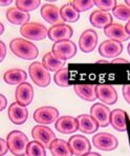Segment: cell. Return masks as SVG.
Returning a JSON list of instances; mask_svg holds the SVG:
<instances>
[{
  "label": "cell",
  "instance_id": "cell-1",
  "mask_svg": "<svg viewBox=\"0 0 130 156\" xmlns=\"http://www.w3.org/2000/svg\"><path fill=\"white\" fill-rule=\"evenodd\" d=\"M10 49L14 55L24 60H34L39 55L38 48L24 38H14L10 42Z\"/></svg>",
  "mask_w": 130,
  "mask_h": 156
},
{
  "label": "cell",
  "instance_id": "cell-2",
  "mask_svg": "<svg viewBox=\"0 0 130 156\" xmlns=\"http://www.w3.org/2000/svg\"><path fill=\"white\" fill-rule=\"evenodd\" d=\"M8 144L10 151L12 152L13 155L15 156H24L26 155L27 146H28L29 141L28 138L24 133L21 131L14 130L8 135Z\"/></svg>",
  "mask_w": 130,
  "mask_h": 156
},
{
  "label": "cell",
  "instance_id": "cell-3",
  "mask_svg": "<svg viewBox=\"0 0 130 156\" xmlns=\"http://www.w3.org/2000/svg\"><path fill=\"white\" fill-rule=\"evenodd\" d=\"M28 73L34 83L41 88H46L52 81L51 73L46 70L42 62L35 61L28 68Z\"/></svg>",
  "mask_w": 130,
  "mask_h": 156
},
{
  "label": "cell",
  "instance_id": "cell-4",
  "mask_svg": "<svg viewBox=\"0 0 130 156\" xmlns=\"http://www.w3.org/2000/svg\"><path fill=\"white\" fill-rule=\"evenodd\" d=\"M20 34L24 38L31 39L34 41H40L46 38L47 34H48V30L43 24L38 23V22H28V23L21 27Z\"/></svg>",
  "mask_w": 130,
  "mask_h": 156
},
{
  "label": "cell",
  "instance_id": "cell-5",
  "mask_svg": "<svg viewBox=\"0 0 130 156\" xmlns=\"http://www.w3.org/2000/svg\"><path fill=\"white\" fill-rule=\"evenodd\" d=\"M52 52L58 59L66 61L77 54V47L72 40H63L55 42Z\"/></svg>",
  "mask_w": 130,
  "mask_h": 156
},
{
  "label": "cell",
  "instance_id": "cell-6",
  "mask_svg": "<svg viewBox=\"0 0 130 156\" xmlns=\"http://www.w3.org/2000/svg\"><path fill=\"white\" fill-rule=\"evenodd\" d=\"M59 111L58 109L49 105L38 108L34 112V120L38 122L39 125L47 126L52 122H56L59 119Z\"/></svg>",
  "mask_w": 130,
  "mask_h": 156
},
{
  "label": "cell",
  "instance_id": "cell-7",
  "mask_svg": "<svg viewBox=\"0 0 130 156\" xmlns=\"http://www.w3.org/2000/svg\"><path fill=\"white\" fill-rule=\"evenodd\" d=\"M92 144L102 151H113L118 148V140L115 135L106 132L97 133L92 137Z\"/></svg>",
  "mask_w": 130,
  "mask_h": 156
},
{
  "label": "cell",
  "instance_id": "cell-8",
  "mask_svg": "<svg viewBox=\"0 0 130 156\" xmlns=\"http://www.w3.org/2000/svg\"><path fill=\"white\" fill-rule=\"evenodd\" d=\"M32 136L36 141L40 143L44 148H48L51 147L52 141L56 138V134L52 132L51 128L46 127V126L38 125L35 126L32 130Z\"/></svg>",
  "mask_w": 130,
  "mask_h": 156
},
{
  "label": "cell",
  "instance_id": "cell-9",
  "mask_svg": "<svg viewBox=\"0 0 130 156\" xmlns=\"http://www.w3.org/2000/svg\"><path fill=\"white\" fill-rule=\"evenodd\" d=\"M110 114L111 111L109 108L103 104H95L90 108V115L95 119L101 128H106L110 125Z\"/></svg>",
  "mask_w": 130,
  "mask_h": 156
},
{
  "label": "cell",
  "instance_id": "cell-10",
  "mask_svg": "<svg viewBox=\"0 0 130 156\" xmlns=\"http://www.w3.org/2000/svg\"><path fill=\"white\" fill-rule=\"evenodd\" d=\"M69 147L72 149L74 155L76 156H83L90 152L91 144L87 138L83 135H74L68 140Z\"/></svg>",
  "mask_w": 130,
  "mask_h": 156
},
{
  "label": "cell",
  "instance_id": "cell-11",
  "mask_svg": "<svg viewBox=\"0 0 130 156\" xmlns=\"http://www.w3.org/2000/svg\"><path fill=\"white\" fill-rule=\"evenodd\" d=\"M72 27H69L66 23H59L56 26H52L51 29L48 30V38L51 40L58 42V41H63V40H69L72 37Z\"/></svg>",
  "mask_w": 130,
  "mask_h": 156
},
{
  "label": "cell",
  "instance_id": "cell-12",
  "mask_svg": "<svg viewBox=\"0 0 130 156\" xmlns=\"http://www.w3.org/2000/svg\"><path fill=\"white\" fill-rule=\"evenodd\" d=\"M97 98L105 105H112L118 101V93L110 84H98L95 87Z\"/></svg>",
  "mask_w": 130,
  "mask_h": 156
},
{
  "label": "cell",
  "instance_id": "cell-13",
  "mask_svg": "<svg viewBox=\"0 0 130 156\" xmlns=\"http://www.w3.org/2000/svg\"><path fill=\"white\" fill-rule=\"evenodd\" d=\"M16 102H18L22 107H27L31 105V102L34 99V89L31 83L23 82L19 84L15 92Z\"/></svg>",
  "mask_w": 130,
  "mask_h": 156
},
{
  "label": "cell",
  "instance_id": "cell-14",
  "mask_svg": "<svg viewBox=\"0 0 130 156\" xmlns=\"http://www.w3.org/2000/svg\"><path fill=\"white\" fill-rule=\"evenodd\" d=\"M98 44V34L93 30H86L81 34L79 39V47L83 53H90Z\"/></svg>",
  "mask_w": 130,
  "mask_h": 156
},
{
  "label": "cell",
  "instance_id": "cell-15",
  "mask_svg": "<svg viewBox=\"0 0 130 156\" xmlns=\"http://www.w3.org/2000/svg\"><path fill=\"white\" fill-rule=\"evenodd\" d=\"M55 128L62 134H72L79 130L78 119L72 116L59 117L58 120L55 122Z\"/></svg>",
  "mask_w": 130,
  "mask_h": 156
},
{
  "label": "cell",
  "instance_id": "cell-16",
  "mask_svg": "<svg viewBox=\"0 0 130 156\" xmlns=\"http://www.w3.org/2000/svg\"><path fill=\"white\" fill-rule=\"evenodd\" d=\"M123 51V45L121 42L115 40H105L100 44L99 53L101 56L106 57V58H115Z\"/></svg>",
  "mask_w": 130,
  "mask_h": 156
},
{
  "label": "cell",
  "instance_id": "cell-17",
  "mask_svg": "<svg viewBox=\"0 0 130 156\" xmlns=\"http://www.w3.org/2000/svg\"><path fill=\"white\" fill-rule=\"evenodd\" d=\"M8 119L14 125H23L28 118L26 107H22L18 102H14L8 107Z\"/></svg>",
  "mask_w": 130,
  "mask_h": 156
},
{
  "label": "cell",
  "instance_id": "cell-18",
  "mask_svg": "<svg viewBox=\"0 0 130 156\" xmlns=\"http://www.w3.org/2000/svg\"><path fill=\"white\" fill-rule=\"evenodd\" d=\"M89 22L92 27L98 29H105L112 23V16L108 12L103 11H93L89 16Z\"/></svg>",
  "mask_w": 130,
  "mask_h": 156
},
{
  "label": "cell",
  "instance_id": "cell-19",
  "mask_svg": "<svg viewBox=\"0 0 130 156\" xmlns=\"http://www.w3.org/2000/svg\"><path fill=\"white\" fill-rule=\"evenodd\" d=\"M41 16L46 22L56 26L59 24V21L61 20V15H60V10L57 5L52 3H45L41 6Z\"/></svg>",
  "mask_w": 130,
  "mask_h": 156
},
{
  "label": "cell",
  "instance_id": "cell-20",
  "mask_svg": "<svg viewBox=\"0 0 130 156\" xmlns=\"http://www.w3.org/2000/svg\"><path fill=\"white\" fill-rule=\"evenodd\" d=\"M104 34L111 40H115L118 42L128 40L130 35L126 32L125 27L118 23H111L110 26L104 29Z\"/></svg>",
  "mask_w": 130,
  "mask_h": 156
},
{
  "label": "cell",
  "instance_id": "cell-21",
  "mask_svg": "<svg viewBox=\"0 0 130 156\" xmlns=\"http://www.w3.org/2000/svg\"><path fill=\"white\" fill-rule=\"evenodd\" d=\"M79 122V130L84 134H92L99 130V125L91 115L82 114L77 117Z\"/></svg>",
  "mask_w": 130,
  "mask_h": 156
},
{
  "label": "cell",
  "instance_id": "cell-22",
  "mask_svg": "<svg viewBox=\"0 0 130 156\" xmlns=\"http://www.w3.org/2000/svg\"><path fill=\"white\" fill-rule=\"evenodd\" d=\"M6 19L8 20V22H11L12 24H16V26H24V24L28 23L29 21V16L28 13L22 12V11L18 10L17 8H10L6 11Z\"/></svg>",
  "mask_w": 130,
  "mask_h": 156
},
{
  "label": "cell",
  "instance_id": "cell-23",
  "mask_svg": "<svg viewBox=\"0 0 130 156\" xmlns=\"http://www.w3.org/2000/svg\"><path fill=\"white\" fill-rule=\"evenodd\" d=\"M95 84H75L74 91L81 99L86 101H95L97 99V91Z\"/></svg>",
  "mask_w": 130,
  "mask_h": 156
},
{
  "label": "cell",
  "instance_id": "cell-24",
  "mask_svg": "<svg viewBox=\"0 0 130 156\" xmlns=\"http://www.w3.org/2000/svg\"><path fill=\"white\" fill-rule=\"evenodd\" d=\"M26 72L21 69H11V70L6 71L3 75V79L5 83L11 84V86H15V84L19 86L23 82H26Z\"/></svg>",
  "mask_w": 130,
  "mask_h": 156
},
{
  "label": "cell",
  "instance_id": "cell-25",
  "mask_svg": "<svg viewBox=\"0 0 130 156\" xmlns=\"http://www.w3.org/2000/svg\"><path fill=\"white\" fill-rule=\"evenodd\" d=\"M127 113L124 110L115 109L111 111L110 114V125L115 130L118 132H125L127 130V122H126Z\"/></svg>",
  "mask_w": 130,
  "mask_h": 156
},
{
  "label": "cell",
  "instance_id": "cell-26",
  "mask_svg": "<svg viewBox=\"0 0 130 156\" xmlns=\"http://www.w3.org/2000/svg\"><path fill=\"white\" fill-rule=\"evenodd\" d=\"M49 150L52 156H72V149L69 147L68 141H65L63 139L57 138L52 141V144L49 147Z\"/></svg>",
  "mask_w": 130,
  "mask_h": 156
},
{
  "label": "cell",
  "instance_id": "cell-27",
  "mask_svg": "<svg viewBox=\"0 0 130 156\" xmlns=\"http://www.w3.org/2000/svg\"><path fill=\"white\" fill-rule=\"evenodd\" d=\"M42 63H43V66L46 68V70L49 71V72H58V71L63 69V66L65 65V61L58 59L52 54V52H49V53H46V54L43 56Z\"/></svg>",
  "mask_w": 130,
  "mask_h": 156
},
{
  "label": "cell",
  "instance_id": "cell-28",
  "mask_svg": "<svg viewBox=\"0 0 130 156\" xmlns=\"http://www.w3.org/2000/svg\"><path fill=\"white\" fill-rule=\"evenodd\" d=\"M61 19L66 22H77L80 18V13L69 3H66L60 9Z\"/></svg>",
  "mask_w": 130,
  "mask_h": 156
},
{
  "label": "cell",
  "instance_id": "cell-29",
  "mask_svg": "<svg viewBox=\"0 0 130 156\" xmlns=\"http://www.w3.org/2000/svg\"><path fill=\"white\" fill-rule=\"evenodd\" d=\"M16 8L22 12H32L40 6V0H16Z\"/></svg>",
  "mask_w": 130,
  "mask_h": 156
},
{
  "label": "cell",
  "instance_id": "cell-30",
  "mask_svg": "<svg viewBox=\"0 0 130 156\" xmlns=\"http://www.w3.org/2000/svg\"><path fill=\"white\" fill-rule=\"evenodd\" d=\"M54 81L57 86L62 87V88H66V87H69V71L68 69L63 68L62 70L56 72L54 76Z\"/></svg>",
  "mask_w": 130,
  "mask_h": 156
},
{
  "label": "cell",
  "instance_id": "cell-31",
  "mask_svg": "<svg viewBox=\"0 0 130 156\" xmlns=\"http://www.w3.org/2000/svg\"><path fill=\"white\" fill-rule=\"evenodd\" d=\"M112 14L118 20L130 21V6L126 4H117V6L112 10Z\"/></svg>",
  "mask_w": 130,
  "mask_h": 156
},
{
  "label": "cell",
  "instance_id": "cell-32",
  "mask_svg": "<svg viewBox=\"0 0 130 156\" xmlns=\"http://www.w3.org/2000/svg\"><path fill=\"white\" fill-rule=\"evenodd\" d=\"M26 156H46L45 148L38 141H31L27 146Z\"/></svg>",
  "mask_w": 130,
  "mask_h": 156
},
{
  "label": "cell",
  "instance_id": "cell-33",
  "mask_svg": "<svg viewBox=\"0 0 130 156\" xmlns=\"http://www.w3.org/2000/svg\"><path fill=\"white\" fill-rule=\"evenodd\" d=\"M70 4H72L79 13H81V12H86V11L90 10V9L95 5V2H93L92 0H74V1L70 2Z\"/></svg>",
  "mask_w": 130,
  "mask_h": 156
},
{
  "label": "cell",
  "instance_id": "cell-34",
  "mask_svg": "<svg viewBox=\"0 0 130 156\" xmlns=\"http://www.w3.org/2000/svg\"><path fill=\"white\" fill-rule=\"evenodd\" d=\"M95 5L103 12H109L112 11L117 6V1L115 0H95Z\"/></svg>",
  "mask_w": 130,
  "mask_h": 156
},
{
  "label": "cell",
  "instance_id": "cell-35",
  "mask_svg": "<svg viewBox=\"0 0 130 156\" xmlns=\"http://www.w3.org/2000/svg\"><path fill=\"white\" fill-rule=\"evenodd\" d=\"M10 150L8 148V140L6 139H3L1 138L0 139V155L1 156H4L5 153Z\"/></svg>",
  "mask_w": 130,
  "mask_h": 156
},
{
  "label": "cell",
  "instance_id": "cell-36",
  "mask_svg": "<svg viewBox=\"0 0 130 156\" xmlns=\"http://www.w3.org/2000/svg\"><path fill=\"white\" fill-rule=\"evenodd\" d=\"M122 92H123V96H124V99L126 100V102H128L130 105V84L123 86Z\"/></svg>",
  "mask_w": 130,
  "mask_h": 156
},
{
  "label": "cell",
  "instance_id": "cell-37",
  "mask_svg": "<svg viewBox=\"0 0 130 156\" xmlns=\"http://www.w3.org/2000/svg\"><path fill=\"white\" fill-rule=\"evenodd\" d=\"M0 50H1V56H0V61H3L4 57L6 55V47L3 41H0Z\"/></svg>",
  "mask_w": 130,
  "mask_h": 156
},
{
  "label": "cell",
  "instance_id": "cell-38",
  "mask_svg": "<svg viewBox=\"0 0 130 156\" xmlns=\"http://www.w3.org/2000/svg\"><path fill=\"white\" fill-rule=\"evenodd\" d=\"M0 101H1V104H0V111H3L6 108V105H8V100H6L5 96L3 94L0 95Z\"/></svg>",
  "mask_w": 130,
  "mask_h": 156
},
{
  "label": "cell",
  "instance_id": "cell-39",
  "mask_svg": "<svg viewBox=\"0 0 130 156\" xmlns=\"http://www.w3.org/2000/svg\"><path fill=\"white\" fill-rule=\"evenodd\" d=\"M112 65H118V63H124V65H128L129 61L126 60V59H123V58H115L112 61H111Z\"/></svg>",
  "mask_w": 130,
  "mask_h": 156
},
{
  "label": "cell",
  "instance_id": "cell-40",
  "mask_svg": "<svg viewBox=\"0 0 130 156\" xmlns=\"http://www.w3.org/2000/svg\"><path fill=\"white\" fill-rule=\"evenodd\" d=\"M11 3H12V0H6V1L1 0V1H0V5H1V6H6V5H8V4H11Z\"/></svg>",
  "mask_w": 130,
  "mask_h": 156
},
{
  "label": "cell",
  "instance_id": "cell-41",
  "mask_svg": "<svg viewBox=\"0 0 130 156\" xmlns=\"http://www.w3.org/2000/svg\"><path fill=\"white\" fill-rule=\"evenodd\" d=\"M83 156H102V155H100L99 153H95V152H89V153H87V154H85Z\"/></svg>",
  "mask_w": 130,
  "mask_h": 156
},
{
  "label": "cell",
  "instance_id": "cell-42",
  "mask_svg": "<svg viewBox=\"0 0 130 156\" xmlns=\"http://www.w3.org/2000/svg\"><path fill=\"white\" fill-rule=\"evenodd\" d=\"M125 30H126V32L130 35V21H128L126 23V27H125Z\"/></svg>",
  "mask_w": 130,
  "mask_h": 156
},
{
  "label": "cell",
  "instance_id": "cell-43",
  "mask_svg": "<svg viewBox=\"0 0 130 156\" xmlns=\"http://www.w3.org/2000/svg\"><path fill=\"white\" fill-rule=\"evenodd\" d=\"M0 27H1V30H0V35H2L3 34V31H4V26H3V23H0Z\"/></svg>",
  "mask_w": 130,
  "mask_h": 156
},
{
  "label": "cell",
  "instance_id": "cell-44",
  "mask_svg": "<svg viewBox=\"0 0 130 156\" xmlns=\"http://www.w3.org/2000/svg\"><path fill=\"white\" fill-rule=\"evenodd\" d=\"M97 63H109L107 60H98Z\"/></svg>",
  "mask_w": 130,
  "mask_h": 156
},
{
  "label": "cell",
  "instance_id": "cell-45",
  "mask_svg": "<svg viewBox=\"0 0 130 156\" xmlns=\"http://www.w3.org/2000/svg\"><path fill=\"white\" fill-rule=\"evenodd\" d=\"M125 4H126V5H128V6H130V0H126V1H125Z\"/></svg>",
  "mask_w": 130,
  "mask_h": 156
},
{
  "label": "cell",
  "instance_id": "cell-46",
  "mask_svg": "<svg viewBox=\"0 0 130 156\" xmlns=\"http://www.w3.org/2000/svg\"><path fill=\"white\" fill-rule=\"evenodd\" d=\"M127 51H128V54L130 55V43L128 44V47H127Z\"/></svg>",
  "mask_w": 130,
  "mask_h": 156
}]
</instances>
